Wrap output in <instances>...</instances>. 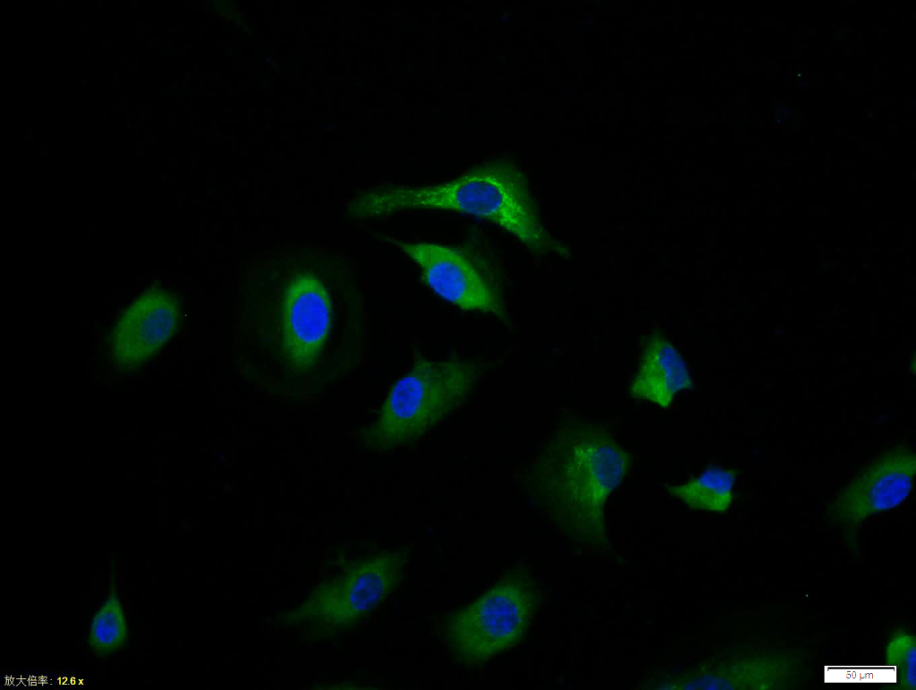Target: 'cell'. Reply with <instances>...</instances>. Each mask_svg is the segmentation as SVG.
I'll use <instances>...</instances> for the list:
<instances>
[{"label":"cell","mask_w":916,"mask_h":690,"mask_svg":"<svg viewBox=\"0 0 916 690\" xmlns=\"http://www.w3.org/2000/svg\"><path fill=\"white\" fill-rule=\"evenodd\" d=\"M691 386L689 371L675 348L661 336L650 337L630 384L631 396L666 407L677 392Z\"/></svg>","instance_id":"9c48e42d"},{"label":"cell","mask_w":916,"mask_h":690,"mask_svg":"<svg viewBox=\"0 0 916 690\" xmlns=\"http://www.w3.org/2000/svg\"><path fill=\"white\" fill-rule=\"evenodd\" d=\"M785 658L711 657L679 671L662 672L661 689H777L788 680Z\"/></svg>","instance_id":"ba28073f"},{"label":"cell","mask_w":916,"mask_h":690,"mask_svg":"<svg viewBox=\"0 0 916 690\" xmlns=\"http://www.w3.org/2000/svg\"><path fill=\"white\" fill-rule=\"evenodd\" d=\"M916 455L908 443H897L859 466L826 503L830 525L853 528L876 514L890 510L909 496Z\"/></svg>","instance_id":"5b68a950"},{"label":"cell","mask_w":916,"mask_h":690,"mask_svg":"<svg viewBox=\"0 0 916 690\" xmlns=\"http://www.w3.org/2000/svg\"><path fill=\"white\" fill-rule=\"evenodd\" d=\"M331 302L325 285L298 275L284 289L280 307V356L293 375H307L318 364L331 332Z\"/></svg>","instance_id":"52a82bcc"},{"label":"cell","mask_w":916,"mask_h":690,"mask_svg":"<svg viewBox=\"0 0 916 690\" xmlns=\"http://www.w3.org/2000/svg\"><path fill=\"white\" fill-rule=\"evenodd\" d=\"M886 670L891 669L896 677L900 676L898 687L903 690L916 688V637L903 629H895L887 639L884 649Z\"/></svg>","instance_id":"7c38bea8"},{"label":"cell","mask_w":916,"mask_h":690,"mask_svg":"<svg viewBox=\"0 0 916 690\" xmlns=\"http://www.w3.org/2000/svg\"><path fill=\"white\" fill-rule=\"evenodd\" d=\"M128 639V626L118 596L111 594L93 615L89 646L98 658H108L122 649Z\"/></svg>","instance_id":"8fae6325"},{"label":"cell","mask_w":916,"mask_h":690,"mask_svg":"<svg viewBox=\"0 0 916 690\" xmlns=\"http://www.w3.org/2000/svg\"><path fill=\"white\" fill-rule=\"evenodd\" d=\"M556 452L548 488L555 519L572 539L602 543L604 506L629 468V455L595 425L572 427Z\"/></svg>","instance_id":"7a4b0ae2"},{"label":"cell","mask_w":916,"mask_h":690,"mask_svg":"<svg viewBox=\"0 0 916 690\" xmlns=\"http://www.w3.org/2000/svg\"><path fill=\"white\" fill-rule=\"evenodd\" d=\"M539 602L535 577L525 567L508 570L476 600L443 618V639L453 660L468 668L522 643Z\"/></svg>","instance_id":"277c9868"},{"label":"cell","mask_w":916,"mask_h":690,"mask_svg":"<svg viewBox=\"0 0 916 690\" xmlns=\"http://www.w3.org/2000/svg\"><path fill=\"white\" fill-rule=\"evenodd\" d=\"M355 217L410 210H447L496 224L530 250L546 252L555 243L543 226L524 173L507 158L473 166L457 177L428 185L391 184L362 193Z\"/></svg>","instance_id":"6da1fadb"},{"label":"cell","mask_w":916,"mask_h":690,"mask_svg":"<svg viewBox=\"0 0 916 690\" xmlns=\"http://www.w3.org/2000/svg\"><path fill=\"white\" fill-rule=\"evenodd\" d=\"M735 480L734 470L713 466L685 483L668 486L666 490L692 510L725 513L732 504Z\"/></svg>","instance_id":"30bf717a"},{"label":"cell","mask_w":916,"mask_h":690,"mask_svg":"<svg viewBox=\"0 0 916 690\" xmlns=\"http://www.w3.org/2000/svg\"><path fill=\"white\" fill-rule=\"evenodd\" d=\"M482 369L459 358L418 357L392 386L364 433L373 449L411 445L456 411L474 390Z\"/></svg>","instance_id":"3957f363"},{"label":"cell","mask_w":916,"mask_h":690,"mask_svg":"<svg viewBox=\"0 0 916 690\" xmlns=\"http://www.w3.org/2000/svg\"><path fill=\"white\" fill-rule=\"evenodd\" d=\"M386 241L420 268L423 283L464 311L489 313L507 321L501 294L461 251L441 243L388 236Z\"/></svg>","instance_id":"8992f818"}]
</instances>
